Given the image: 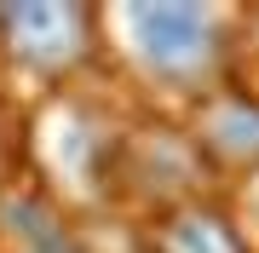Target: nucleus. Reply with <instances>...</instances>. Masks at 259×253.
<instances>
[{
  "label": "nucleus",
  "mask_w": 259,
  "mask_h": 253,
  "mask_svg": "<svg viewBox=\"0 0 259 253\" xmlns=\"http://www.w3.org/2000/svg\"><path fill=\"white\" fill-rule=\"evenodd\" d=\"M12 58L35 69H64L87 52V6H12L6 12Z\"/></svg>",
  "instance_id": "obj_2"
},
{
  "label": "nucleus",
  "mask_w": 259,
  "mask_h": 253,
  "mask_svg": "<svg viewBox=\"0 0 259 253\" xmlns=\"http://www.w3.org/2000/svg\"><path fill=\"white\" fill-rule=\"evenodd\" d=\"M202 138L231 161H259V104H248V98L213 104L202 121Z\"/></svg>",
  "instance_id": "obj_4"
},
{
  "label": "nucleus",
  "mask_w": 259,
  "mask_h": 253,
  "mask_svg": "<svg viewBox=\"0 0 259 253\" xmlns=\"http://www.w3.org/2000/svg\"><path fill=\"white\" fill-rule=\"evenodd\" d=\"M0 219H6V236L18 242V253H75L64 225H58L40 201H29V196H6L0 201Z\"/></svg>",
  "instance_id": "obj_5"
},
{
  "label": "nucleus",
  "mask_w": 259,
  "mask_h": 253,
  "mask_svg": "<svg viewBox=\"0 0 259 253\" xmlns=\"http://www.w3.org/2000/svg\"><path fill=\"white\" fill-rule=\"evenodd\" d=\"M253 207H259V196H253Z\"/></svg>",
  "instance_id": "obj_7"
},
{
  "label": "nucleus",
  "mask_w": 259,
  "mask_h": 253,
  "mask_svg": "<svg viewBox=\"0 0 259 253\" xmlns=\"http://www.w3.org/2000/svg\"><path fill=\"white\" fill-rule=\"evenodd\" d=\"M115 23L139 69L167 86H196L219 64V18L202 6H121Z\"/></svg>",
  "instance_id": "obj_1"
},
{
  "label": "nucleus",
  "mask_w": 259,
  "mask_h": 253,
  "mask_svg": "<svg viewBox=\"0 0 259 253\" xmlns=\"http://www.w3.org/2000/svg\"><path fill=\"white\" fill-rule=\"evenodd\" d=\"M167 253H242V247L213 213H185L167 225Z\"/></svg>",
  "instance_id": "obj_6"
},
{
  "label": "nucleus",
  "mask_w": 259,
  "mask_h": 253,
  "mask_svg": "<svg viewBox=\"0 0 259 253\" xmlns=\"http://www.w3.org/2000/svg\"><path fill=\"white\" fill-rule=\"evenodd\" d=\"M40 150H47V167L64 178L69 190H93V167H98V132L87 127V115L58 110L52 121H47V138H40Z\"/></svg>",
  "instance_id": "obj_3"
}]
</instances>
